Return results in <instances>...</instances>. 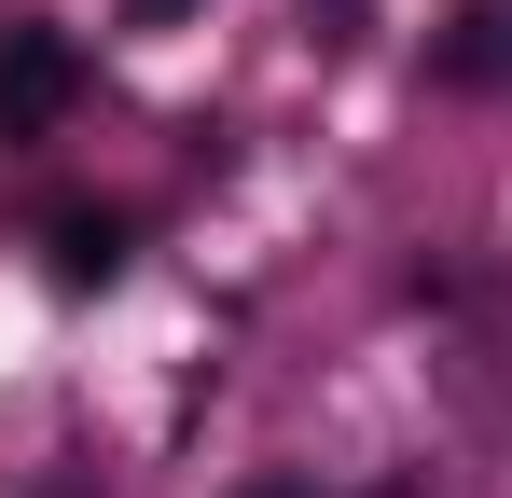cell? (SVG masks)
<instances>
[{
  "label": "cell",
  "instance_id": "4",
  "mask_svg": "<svg viewBox=\"0 0 512 498\" xmlns=\"http://www.w3.org/2000/svg\"><path fill=\"white\" fill-rule=\"evenodd\" d=\"M125 14H139V28H180V14H194V0H125Z\"/></svg>",
  "mask_w": 512,
  "mask_h": 498
},
{
  "label": "cell",
  "instance_id": "5",
  "mask_svg": "<svg viewBox=\"0 0 512 498\" xmlns=\"http://www.w3.org/2000/svg\"><path fill=\"white\" fill-rule=\"evenodd\" d=\"M263 498H305V485H263Z\"/></svg>",
  "mask_w": 512,
  "mask_h": 498
},
{
  "label": "cell",
  "instance_id": "1",
  "mask_svg": "<svg viewBox=\"0 0 512 498\" xmlns=\"http://www.w3.org/2000/svg\"><path fill=\"white\" fill-rule=\"evenodd\" d=\"M70 97H84V42H70V28H0V153L56 139Z\"/></svg>",
  "mask_w": 512,
  "mask_h": 498
},
{
  "label": "cell",
  "instance_id": "2",
  "mask_svg": "<svg viewBox=\"0 0 512 498\" xmlns=\"http://www.w3.org/2000/svg\"><path fill=\"white\" fill-rule=\"evenodd\" d=\"M429 70L457 83V97H485V83H512V0H457V28L429 42Z\"/></svg>",
  "mask_w": 512,
  "mask_h": 498
},
{
  "label": "cell",
  "instance_id": "3",
  "mask_svg": "<svg viewBox=\"0 0 512 498\" xmlns=\"http://www.w3.org/2000/svg\"><path fill=\"white\" fill-rule=\"evenodd\" d=\"M42 249H56V291H111V277H125V222H111V208H56Z\"/></svg>",
  "mask_w": 512,
  "mask_h": 498
}]
</instances>
